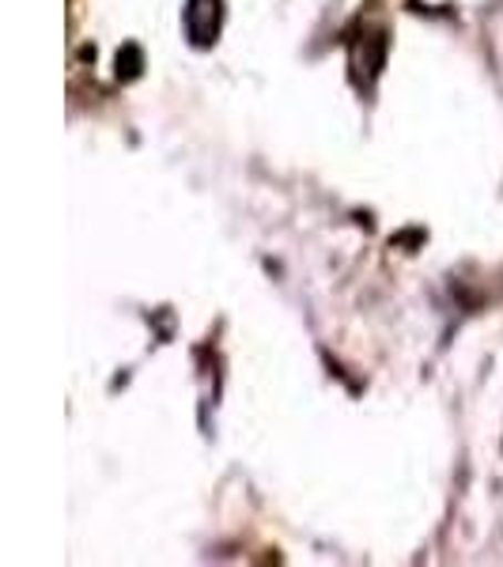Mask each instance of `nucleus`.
Wrapping results in <instances>:
<instances>
[{
  "instance_id": "obj_1",
  "label": "nucleus",
  "mask_w": 503,
  "mask_h": 567,
  "mask_svg": "<svg viewBox=\"0 0 503 567\" xmlns=\"http://www.w3.org/2000/svg\"><path fill=\"white\" fill-rule=\"evenodd\" d=\"M219 23H224V0H186L182 8V27L197 50L219 39Z\"/></svg>"
},
{
  "instance_id": "obj_2",
  "label": "nucleus",
  "mask_w": 503,
  "mask_h": 567,
  "mask_svg": "<svg viewBox=\"0 0 503 567\" xmlns=\"http://www.w3.org/2000/svg\"><path fill=\"white\" fill-rule=\"evenodd\" d=\"M114 72L122 84H133V80H141L144 72V50L136 42H125L122 50H117V61H114Z\"/></svg>"
}]
</instances>
